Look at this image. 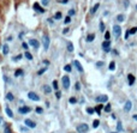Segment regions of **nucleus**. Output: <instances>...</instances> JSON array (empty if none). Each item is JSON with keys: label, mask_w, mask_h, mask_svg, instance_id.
I'll list each match as a JSON object with an SVG mask.
<instances>
[{"label": "nucleus", "mask_w": 137, "mask_h": 133, "mask_svg": "<svg viewBox=\"0 0 137 133\" xmlns=\"http://www.w3.org/2000/svg\"><path fill=\"white\" fill-rule=\"evenodd\" d=\"M88 129H89V126L87 124H81V125L77 126V132L78 133H87Z\"/></svg>", "instance_id": "obj_1"}, {"label": "nucleus", "mask_w": 137, "mask_h": 133, "mask_svg": "<svg viewBox=\"0 0 137 133\" xmlns=\"http://www.w3.org/2000/svg\"><path fill=\"white\" fill-rule=\"evenodd\" d=\"M42 44H43V48L45 50H47L49 48V37L47 35H43L42 36Z\"/></svg>", "instance_id": "obj_2"}, {"label": "nucleus", "mask_w": 137, "mask_h": 133, "mask_svg": "<svg viewBox=\"0 0 137 133\" xmlns=\"http://www.w3.org/2000/svg\"><path fill=\"white\" fill-rule=\"evenodd\" d=\"M63 86H64L65 89H69L70 88V78L67 76L63 77Z\"/></svg>", "instance_id": "obj_3"}, {"label": "nucleus", "mask_w": 137, "mask_h": 133, "mask_svg": "<svg viewBox=\"0 0 137 133\" xmlns=\"http://www.w3.org/2000/svg\"><path fill=\"white\" fill-rule=\"evenodd\" d=\"M113 34L115 35V37H119V36H120V34H121V29H120L119 25H114V26H113Z\"/></svg>", "instance_id": "obj_4"}, {"label": "nucleus", "mask_w": 137, "mask_h": 133, "mask_svg": "<svg viewBox=\"0 0 137 133\" xmlns=\"http://www.w3.org/2000/svg\"><path fill=\"white\" fill-rule=\"evenodd\" d=\"M29 44L31 46V47H34L35 49H39V47H40V42L37 40H34V38H31L30 41H29Z\"/></svg>", "instance_id": "obj_5"}, {"label": "nucleus", "mask_w": 137, "mask_h": 133, "mask_svg": "<svg viewBox=\"0 0 137 133\" xmlns=\"http://www.w3.org/2000/svg\"><path fill=\"white\" fill-rule=\"evenodd\" d=\"M18 111L20 114H28L29 111H30V107H28V106H23V107H20L19 109H18Z\"/></svg>", "instance_id": "obj_6"}, {"label": "nucleus", "mask_w": 137, "mask_h": 133, "mask_svg": "<svg viewBox=\"0 0 137 133\" xmlns=\"http://www.w3.org/2000/svg\"><path fill=\"white\" fill-rule=\"evenodd\" d=\"M24 124H25V126H28V127H30V128H35V127H36V124H35V122L31 121V120H29V119L24 120Z\"/></svg>", "instance_id": "obj_7"}, {"label": "nucleus", "mask_w": 137, "mask_h": 133, "mask_svg": "<svg viewBox=\"0 0 137 133\" xmlns=\"http://www.w3.org/2000/svg\"><path fill=\"white\" fill-rule=\"evenodd\" d=\"M95 101H98V102H100V103H102V102H107V101H108V97H107L106 95H100V96H98V97L95 98Z\"/></svg>", "instance_id": "obj_8"}, {"label": "nucleus", "mask_w": 137, "mask_h": 133, "mask_svg": "<svg viewBox=\"0 0 137 133\" xmlns=\"http://www.w3.org/2000/svg\"><path fill=\"white\" fill-rule=\"evenodd\" d=\"M131 108H132L131 101H126V102H125V104H124V111H130Z\"/></svg>", "instance_id": "obj_9"}, {"label": "nucleus", "mask_w": 137, "mask_h": 133, "mask_svg": "<svg viewBox=\"0 0 137 133\" xmlns=\"http://www.w3.org/2000/svg\"><path fill=\"white\" fill-rule=\"evenodd\" d=\"M102 48L105 52H110V48H111V42L110 41H105V42L102 43Z\"/></svg>", "instance_id": "obj_10"}, {"label": "nucleus", "mask_w": 137, "mask_h": 133, "mask_svg": "<svg viewBox=\"0 0 137 133\" xmlns=\"http://www.w3.org/2000/svg\"><path fill=\"white\" fill-rule=\"evenodd\" d=\"M33 7H34V10H35V11H39L40 13H43V12H45V10L42 8V7L40 6V4H37V3H35Z\"/></svg>", "instance_id": "obj_11"}, {"label": "nucleus", "mask_w": 137, "mask_h": 133, "mask_svg": "<svg viewBox=\"0 0 137 133\" xmlns=\"http://www.w3.org/2000/svg\"><path fill=\"white\" fill-rule=\"evenodd\" d=\"M28 97H29L30 100H33V101H39V100H40V97H39L35 92H29V94H28Z\"/></svg>", "instance_id": "obj_12"}, {"label": "nucleus", "mask_w": 137, "mask_h": 133, "mask_svg": "<svg viewBox=\"0 0 137 133\" xmlns=\"http://www.w3.org/2000/svg\"><path fill=\"white\" fill-rule=\"evenodd\" d=\"M73 64H75L76 68L78 70V72H81V73H82V72H83V67H82V65L79 64V61H77V60H76V61H73Z\"/></svg>", "instance_id": "obj_13"}, {"label": "nucleus", "mask_w": 137, "mask_h": 133, "mask_svg": "<svg viewBox=\"0 0 137 133\" xmlns=\"http://www.w3.org/2000/svg\"><path fill=\"white\" fill-rule=\"evenodd\" d=\"M128 80H129V85H133V83H135V76L133 74H129L128 76Z\"/></svg>", "instance_id": "obj_14"}, {"label": "nucleus", "mask_w": 137, "mask_h": 133, "mask_svg": "<svg viewBox=\"0 0 137 133\" xmlns=\"http://www.w3.org/2000/svg\"><path fill=\"white\" fill-rule=\"evenodd\" d=\"M99 7H100V4H95V5L93 6V8L90 10V13H91V15H94V13H95V12L98 11V8H99Z\"/></svg>", "instance_id": "obj_15"}, {"label": "nucleus", "mask_w": 137, "mask_h": 133, "mask_svg": "<svg viewBox=\"0 0 137 133\" xmlns=\"http://www.w3.org/2000/svg\"><path fill=\"white\" fill-rule=\"evenodd\" d=\"M5 111H6V114H7V116H8V118H13V113H12V110L10 109L8 107H6Z\"/></svg>", "instance_id": "obj_16"}, {"label": "nucleus", "mask_w": 137, "mask_h": 133, "mask_svg": "<svg viewBox=\"0 0 137 133\" xmlns=\"http://www.w3.org/2000/svg\"><path fill=\"white\" fill-rule=\"evenodd\" d=\"M42 90H43V92H46V94H49L51 92V86H48V85H43L42 86Z\"/></svg>", "instance_id": "obj_17"}, {"label": "nucleus", "mask_w": 137, "mask_h": 133, "mask_svg": "<svg viewBox=\"0 0 137 133\" xmlns=\"http://www.w3.org/2000/svg\"><path fill=\"white\" fill-rule=\"evenodd\" d=\"M8 50H10V49H8V46L5 44V46L3 47V54H4V55H7V54H8Z\"/></svg>", "instance_id": "obj_18"}, {"label": "nucleus", "mask_w": 137, "mask_h": 133, "mask_svg": "<svg viewBox=\"0 0 137 133\" xmlns=\"http://www.w3.org/2000/svg\"><path fill=\"white\" fill-rule=\"evenodd\" d=\"M128 31H129V34H130V35H135V34L137 33V26H133V28H131L130 30H128Z\"/></svg>", "instance_id": "obj_19"}, {"label": "nucleus", "mask_w": 137, "mask_h": 133, "mask_svg": "<svg viewBox=\"0 0 137 133\" xmlns=\"http://www.w3.org/2000/svg\"><path fill=\"white\" fill-rule=\"evenodd\" d=\"M94 38H95V35H94V34H90V35L87 36V41H88V42H91Z\"/></svg>", "instance_id": "obj_20"}, {"label": "nucleus", "mask_w": 137, "mask_h": 133, "mask_svg": "<svg viewBox=\"0 0 137 133\" xmlns=\"http://www.w3.org/2000/svg\"><path fill=\"white\" fill-rule=\"evenodd\" d=\"M22 74H23V70H17L16 72H15V76L16 77H20Z\"/></svg>", "instance_id": "obj_21"}, {"label": "nucleus", "mask_w": 137, "mask_h": 133, "mask_svg": "<svg viewBox=\"0 0 137 133\" xmlns=\"http://www.w3.org/2000/svg\"><path fill=\"white\" fill-rule=\"evenodd\" d=\"M108 68H110L111 71H114V68H115V63H114V61H112V63H110V66H108Z\"/></svg>", "instance_id": "obj_22"}, {"label": "nucleus", "mask_w": 137, "mask_h": 133, "mask_svg": "<svg viewBox=\"0 0 137 133\" xmlns=\"http://www.w3.org/2000/svg\"><path fill=\"white\" fill-rule=\"evenodd\" d=\"M24 56L27 58V59H29V60H33V55H31L29 52H28V50H27V52H25V54H24Z\"/></svg>", "instance_id": "obj_23"}, {"label": "nucleus", "mask_w": 137, "mask_h": 133, "mask_svg": "<svg viewBox=\"0 0 137 133\" xmlns=\"http://www.w3.org/2000/svg\"><path fill=\"white\" fill-rule=\"evenodd\" d=\"M61 17H63V15H61V12H57V13L54 15V18H55L57 20H59V19H61Z\"/></svg>", "instance_id": "obj_24"}, {"label": "nucleus", "mask_w": 137, "mask_h": 133, "mask_svg": "<svg viewBox=\"0 0 137 133\" xmlns=\"http://www.w3.org/2000/svg\"><path fill=\"white\" fill-rule=\"evenodd\" d=\"M124 19H125L124 15H119V16L117 17V20H118V22H124Z\"/></svg>", "instance_id": "obj_25"}, {"label": "nucleus", "mask_w": 137, "mask_h": 133, "mask_svg": "<svg viewBox=\"0 0 137 133\" xmlns=\"http://www.w3.org/2000/svg\"><path fill=\"white\" fill-rule=\"evenodd\" d=\"M99 125H100V121H99V120H95V121L93 122V127H94V128L99 127Z\"/></svg>", "instance_id": "obj_26"}, {"label": "nucleus", "mask_w": 137, "mask_h": 133, "mask_svg": "<svg viewBox=\"0 0 137 133\" xmlns=\"http://www.w3.org/2000/svg\"><path fill=\"white\" fill-rule=\"evenodd\" d=\"M6 98H7L8 101H13V95H12L11 92H8V94L6 95Z\"/></svg>", "instance_id": "obj_27"}, {"label": "nucleus", "mask_w": 137, "mask_h": 133, "mask_svg": "<svg viewBox=\"0 0 137 133\" xmlns=\"http://www.w3.org/2000/svg\"><path fill=\"white\" fill-rule=\"evenodd\" d=\"M46 70H47L46 67H45V68H41L40 71H37V74H39V76H41V74H43V73L46 72Z\"/></svg>", "instance_id": "obj_28"}, {"label": "nucleus", "mask_w": 137, "mask_h": 133, "mask_svg": "<svg viewBox=\"0 0 137 133\" xmlns=\"http://www.w3.org/2000/svg\"><path fill=\"white\" fill-rule=\"evenodd\" d=\"M110 38H111V34L107 31V33H105V40L106 41H110Z\"/></svg>", "instance_id": "obj_29"}, {"label": "nucleus", "mask_w": 137, "mask_h": 133, "mask_svg": "<svg viewBox=\"0 0 137 133\" xmlns=\"http://www.w3.org/2000/svg\"><path fill=\"white\" fill-rule=\"evenodd\" d=\"M20 59H22V55H16V56L12 58V61H18V60H20Z\"/></svg>", "instance_id": "obj_30"}, {"label": "nucleus", "mask_w": 137, "mask_h": 133, "mask_svg": "<svg viewBox=\"0 0 137 133\" xmlns=\"http://www.w3.org/2000/svg\"><path fill=\"white\" fill-rule=\"evenodd\" d=\"M64 70L66 71V72H71V66L70 65H65L64 66Z\"/></svg>", "instance_id": "obj_31"}, {"label": "nucleus", "mask_w": 137, "mask_h": 133, "mask_svg": "<svg viewBox=\"0 0 137 133\" xmlns=\"http://www.w3.org/2000/svg\"><path fill=\"white\" fill-rule=\"evenodd\" d=\"M94 111H95V109H93V108H87V113H88V114H94Z\"/></svg>", "instance_id": "obj_32"}, {"label": "nucleus", "mask_w": 137, "mask_h": 133, "mask_svg": "<svg viewBox=\"0 0 137 133\" xmlns=\"http://www.w3.org/2000/svg\"><path fill=\"white\" fill-rule=\"evenodd\" d=\"M67 50H69V52H72V50H73V44L72 43H69L67 44Z\"/></svg>", "instance_id": "obj_33"}, {"label": "nucleus", "mask_w": 137, "mask_h": 133, "mask_svg": "<svg viewBox=\"0 0 137 133\" xmlns=\"http://www.w3.org/2000/svg\"><path fill=\"white\" fill-rule=\"evenodd\" d=\"M70 22H71V17H70V16H67V17L65 18V20H64V23H65V24H69Z\"/></svg>", "instance_id": "obj_34"}, {"label": "nucleus", "mask_w": 137, "mask_h": 133, "mask_svg": "<svg viewBox=\"0 0 137 133\" xmlns=\"http://www.w3.org/2000/svg\"><path fill=\"white\" fill-rule=\"evenodd\" d=\"M36 113H39V114H42V113H43V109H42L41 107H37V108H36Z\"/></svg>", "instance_id": "obj_35"}, {"label": "nucleus", "mask_w": 137, "mask_h": 133, "mask_svg": "<svg viewBox=\"0 0 137 133\" xmlns=\"http://www.w3.org/2000/svg\"><path fill=\"white\" fill-rule=\"evenodd\" d=\"M105 111H107V113H110V111H111V104H107L106 107H105Z\"/></svg>", "instance_id": "obj_36"}, {"label": "nucleus", "mask_w": 137, "mask_h": 133, "mask_svg": "<svg viewBox=\"0 0 137 133\" xmlns=\"http://www.w3.org/2000/svg\"><path fill=\"white\" fill-rule=\"evenodd\" d=\"M101 109H102V106H101V104L98 106V107L95 108V110H96V113H98V114H100V110H101Z\"/></svg>", "instance_id": "obj_37"}, {"label": "nucleus", "mask_w": 137, "mask_h": 133, "mask_svg": "<svg viewBox=\"0 0 137 133\" xmlns=\"http://www.w3.org/2000/svg\"><path fill=\"white\" fill-rule=\"evenodd\" d=\"M117 127H118V129H119V131H123V125H121V122H120V121L118 122V125H117Z\"/></svg>", "instance_id": "obj_38"}, {"label": "nucleus", "mask_w": 137, "mask_h": 133, "mask_svg": "<svg viewBox=\"0 0 137 133\" xmlns=\"http://www.w3.org/2000/svg\"><path fill=\"white\" fill-rule=\"evenodd\" d=\"M76 102H77V101H76V98H75V97H71V98H70V103H72V104H75V103H76Z\"/></svg>", "instance_id": "obj_39"}, {"label": "nucleus", "mask_w": 137, "mask_h": 133, "mask_svg": "<svg viewBox=\"0 0 137 133\" xmlns=\"http://www.w3.org/2000/svg\"><path fill=\"white\" fill-rule=\"evenodd\" d=\"M53 88H54L55 90H58V81H57V80L53 81Z\"/></svg>", "instance_id": "obj_40"}, {"label": "nucleus", "mask_w": 137, "mask_h": 133, "mask_svg": "<svg viewBox=\"0 0 137 133\" xmlns=\"http://www.w3.org/2000/svg\"><path fill=\"white\" fill-rule=\"evenodd\" d=\"M75 13H76L75 10H70V11H69V16H70V17H71V16H73Z\"/></svg>", "instance_id": "obj_41"}, {"label": "nucleus", "mask_w": 137, "mask_h": 133, "mask_svg": "<svg viewBox=\"0 0 137 133\" xmlns=\"http://www.w3.org/2000/svg\"><path fill=\"white\" fill-rule=\"evenodd\" d=\"M58 3H60V4H67L69 3V0H57Z\"/></svg>", "instance_id": "obj_42"}, {"label": "nucleus", "mask_w": 137, "mask_h": 133, "mask_svg": "<svg viewBox=\"0 0 137 133\" xmlns=\"http://www.w3.org/2000/svg\"><path fill=\"white\" fill-rule=\"evenodd\" d=\"M100 30H101V31H103V30H105V24L102 22L100 23Z\"/></svg>", "instance_id": "obj_43"}, {"label": "nucleus", "mask_w": 137, "mask_h": 133, "mask_svg": "<svg viewBox=\"0 0 137 133\" xmlns=\"http://www.w3.org/2000/svg\"><path fill=\"white\" fill-rule=\"evenodd\" d=\"M48 3H49V0H42V5H43V6L48 5Z\"/></svg>", "instance_id": "obj_44"}, {"label": "nucleus", "mask_w": 137, "mask_h": 133, "mask_svg": "<svg viewBox=\"0 0 137 133\" xmlns=\"http://www.w3.org/2000/svg\"><path fill=\"white\" fill-rule=\"evenodd\" d=\"M55 96H57L58 98H60V97H61V94H60V91H58V90H57V92H55Z\"/></svg>", "instance_id": "obj_45"}, {"label": "nucleus", "mask_w": 137, "mask_h": 133, "mask_svg": "<svg viewBox=\"0 0 137 133\" xmlns=\"http://www.w3.org/2000/svg\"><path fill=\"white\" fill-rule=\"evenodd\" d=\"M4 132H5V133H11V131H10V128H8V127H5Z\"/></svg>", "instance_id": "obj_46"}, {"label": "nucleus", "mask_w": 137, "mask_h": 133, "mask_svg": "<svg viewBox=\"0 0 137 133\" xmlns=\"http://www.w3.org/2000/svg\"><path fill=\"white\" fill-rule=\"evenodd\" d=\"M67 33H69V29H67V28L63 30V34H67Z\"/></svg>", "instance_id": "obj_47"}, {"label": "nucleus", "mask_w": 137, "mask_h": 133, "mask_svg": "<svg viewBox=\"0 0 137 133\" xmlns=\"http://www.w3.org/2000/svg\"><path fill=\"white\" fill-rule=\"evenodd\" d=\"M129 36H130L129 31H126V35H125V40H128V38H129Z\"/></svg>", "instance_id": "obj_48"}, {"label": "nucleus", "mask_w": 137, "mask_h": 133, "mask_svg": "<svg viewBox=\"0 0 137 133\" xmlns=\"http://www.w3.org/2000/svg\"><path fill=\"white\" fill-rule=\"evenodd\" d=\"M124 4H125V5H124L125 7H128V6H129V3H128V0H125V1H124Z\"/></svg>", "instance_id": "obj_49"}, {"label": "nucleus", "mask_w": 137, "mask_h": 133, "mask_svg": "<svg viewBox=\"0 0 137 133\" xmlns=\"http://www.w3.org/2000/svg\"><path fill=\"white\" fill-rule=\"evenodd\" d=\"M22 46H23V48H24V49H28V44H27V43H23Z\"/></svg>", "instance_id": "obj_50"}, {"label": "nucleus", "mask_w": 137, "mask_h": 133, "mask_svg": "<svg viewBox=\"0 0 137 133\" xmlns=\"http://www.w3.org/2000/svg\"><path fill=\"white\" fill-rule=\"evenodd\" d=\"M43 64H45V65H47V66H48V65H49V61H47V60H45V61H43Z\"/></svg>", "instance_id": "obj_51"}, {"label": "nucleus", "mask_w": 137, "mask_h": 133, "mask_svg": "<svg viewBox=\"0 0 137 133\" xmlns=\"http://www.w3.org/2000/svg\"><path fill=\"white\" fill-rule=\"evenodd\" d=\"M132 118H133V120H136V121H137V114H135Z\"/></svg>", "instance_id": "obj_52"}, {"label": "nucleus", "mask_w": 137, "mask_h": 133, "mask_svg": "<svg viewBox=\"0 0 137 133\" xmlns=\"http://www.w3.org/2000/svg\"><path fill=\"white\" fill-rule=\"evenodd\" d=\"M20 129H22L23 132H27V128H25V127H22V128H20Z\"/></svg>", "instance_id": "obj_53"}, {"label": "nucleus", "mask_w": 137, "mask_h": 133, "mask_svg": "<svg viewBox=\"0 0 137 133\" xmlns=\"http://www.w3.org/2000/svg\"><path fill=\"white\" fill-rule=\"evenodd\" d=\"M1 122H3V119H1V116H0V124H1Z\"/></svg>", "instance_id": "obj_54"}, {"label": "nucleus", "mask_w": 137, "mask_h": 133, "mask_svg": "<svg viewBox=\"0 0 137 133\" xmlns=\"http://www.w3.org/2000/svg\"><path fill=\"white\" fill-rule=\"evenodd\" d=\"M111 133H115V132H111Z\"/></svg>", "instance_id": "obj_55"}, {"label": "nucleus", "mask_w": 137, "mask_h": 133, "mask_svg": "<svg viewBox=\"0 0 137 133\" xmlns=\"http://www.w3.org/2000/svg\"><path fill=\"white\" fill-rule=\"evenodd\" d=\"M136 8H137V6H136Z\"/></svg>", "instance_id": "obj_56"}]
</instances>
